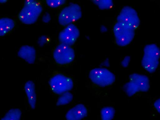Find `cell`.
<instances>
[{
    "label": "cell",
    "mask_w": 160,
    "mask_h": 120,
    "mask_svg": "<svg viewBox=\"0 0 160 120\" xmlns=\"http://www.w3.org/2000/svg\"><path fill=\"white\" fill-rule=\"evenodd\" d=\"M87 109L82 104H78L70 109L66 115L68 120H80L86 117Z\"/></svg>",
    "instance_id": "8fae6325"
},
{
    "label": "cell",
    "mask_w": 160,
    "mask_h": 120,
    "mask_svg": "<svg viewBox=\"0 0 160 120\" xmlns=\"http://www.w3.org/2000/svg\"><path fill=\"white\" fill-rule=\"evenodd\" d=\"M123 89L125 93L129 97H131L139 92L138 87L133 82L130 81L124 85Z\"/></svg>",
    "instance_id": "e0dca14e"
},
{
    "label": "cell",
    "mask_w": 160,
    "mask_h": 120,
    "mask_svg": "<svg viewBox=\"0 0 160 120\" xmlns=\"http://www.w3.org/2000/svg\"><path fill=\"white\" fill-rule=\"evenodd\" d=\"M48 41V37L47 36L43 35L38 38V43L40 46L42 47L47 43Z\"/></svg>",
    "instance_id": "44dd1931"
},
{
    "label": "cell",
    "mask_w": 160,
    "mask_h": 120,
    "mask_svg": "<svg viewBox=\"0 0 160 120\" xmlns=\"http://www.w3.org/2000/svg\"><path fill=\"white\" fill-rule=\"evenodd\" d=\"M34 0H25L24 3L32 1Z\"/></svg>",
    "instance_id": "4316f807"
},
{
    "label": "cell",
    "mask_w": 160,
    "mask_h": 120,
    "mask_svg": "<svg viewBox=\"0 0 160 120\" xmlns=\"http://www.w3.org/2000/svg\"><path fill=\"white\" fill-rule=\"evenodd\" d=\"M21 112L18 108H13L9 110L1 120H19L21 115Z\"/></svg>",
    "instance_id": "9a60e30c"
},
{
    "label": "cell",
    "mask_w": 160,
    "mask_h": 120,
    "mask_svg": "<svg viewBox=\"0 0 160 120\" xmlns=\"http://www.w3.org/2000/svg\"><path fill=\"white\" fill-rule=\"evenodd\" d=\"M113 32L116 43L122 47L130 44L135 35V30L118 22L114 24Z\"/></svg>",
    "instance_id": "5b68a950"
},
{
    "label": "cell",
    "mask_w": 160,
    "mask_h": 120,
    "mask_svg": "<svg viewBox=\"0 0 160 120\" xmlns=\"http://www.w3.org/2000/svg\"><path fill=\"white\" fill-rule=\"evenodd\" d=\"M130 61V57L129 56H126L121 62V64L124 68H126L128 66Z\"/></svg>",
    "instance_id": "7402d4cb"
},
{
    "label": "cell",
    "mask_w": 160,
    "mask_h": 120,
    "mask_svg": "<svg viewBox=\"0 0 160 120\" xmlns=\"http://www.w3.org/2000/svg\"><path fill=\"white\" fill-rule=\"evenodd\" d=\"M154 106L159 113H160V99L156 100L154 103Z\"/></svg>",
    "instance_id": "cb8c5ba5"
},
{
    "label": "cell",
    "mask_w": 160,
    "mask_h": 120,
    "mask_svg": "<svg viewBox=\"0 0 160 120\" xmlns=\"http://www.w3.org/2000/svg\"><path fill=\"white\" fill-rule=\"evenodd\" d=\"M75 52L70 46L60 43L55 49L53 57L56 62L61 65L70 63L75 58Z\"/></svg>",
    "instance_id": "ba28073f"
},
{
    "label": "cell",
    "mask_w": 160,
    "mask_h": 120,
    "mask_svg": "<svg viewBox=\"0 0 160 120\" xmlns=\"http://www.w3.org/2000/svg\"><path fill=\"white\" fill-rule=\"evenodd\" d=\"M8 0H0V3H4L7 2Z\"/></svg>",
    "instance_id": "484cf974"
},
{
    "label": "cell",
    "mask_w": 160,
    "mask_h": 120,
    "mask_svg": "<svg viewBox=\"0 0 160 120\" xmlns=\"http://www.w3.org/2000/svg\"><path fill=\"white\" fill-rule=\"evenodd\" d=\"M14 26L15 22L12 19L7 18L0 19V36L10 31Z\"/></svg>",
    "instance_id": "5bb4252c"
},
{
    "label": "cell",
    "mask_w": 160,
    "mask_h": 120,
    "mask_svg": "<svg viewBox=\"0 0 160 120\" xmlns=\"http://www.w3.org/2000/svg\"><path fill=\"white\" fill-rule=\"evenodd\" d=\"M24 88L28 103L32 108L34 109L35 108L36 102L35 84L32 81H28L25 84Z\"/></svg>",
    "instance_id": "4fadbf2b"
},
{
    "label": "cell",
    "mask_w": 160,
    "mask_h": 120,
    "mask_svg": "<svg viewBox=\"0 0 160 120\" xmlns=\"http://www.w3.org/2000/svg\"><path fill=\"white\" fill-rule=\"evenodd\" d=\"M66 0H46V3L50 7L56 8L59 7L66 2Z\"/></svg>",
    "instance_id": "ffe728a7"
},
{
    "label": "cell",
    "mask_w": 160,
    "mask_h": 120,
    "mask_svg": "<svg viewBox=\"0 0 160 120\" xmlns=\"http://www.w3.org/2000/svg\"><path fill=\"white\" fill-rule=\"evenodd\" d=\"M117 22L135 30L139 27L140 21L138 13L133 8L129 6L123 7L117 18Z\"/></svg>",
    "instance_id": "8992f818"
},
{
    "label": "cell",
    "mask_w": 160,
    "mask_h": 120,
    "mask_svg": "<svg viewBox=\"0 0 160 120\" xmlns=\"http://www.w3.org/2000/svg\"><path fill=\"white\" fill-rule=\"evenodd\" d=\"M42 10L41 4L35 0L24 3V6L19 14V18L25 24H32L37 21Z\"/></svg>",
    "instance_id": "7a4b0ae2"
},
{
    "label": "cell",
    "mask_w": 160,
    "mask_h": 120,
    "mask_svg": "<svg viewBox=\"0 0 160 120\" xmlns=\"http://www.w3.org/2000/svg\"><path fill=\"white\" fill-rule=\"evenodd\" d=\"M57 102V106L66 105L70 103L72 100V94L68 91L66 92L61 94Z\"/></svg>",
    "instance_id": "d6986e66"
},
{
    "label": "cell",
    "mask_w": 160,
    "mask_h": 120,
    "mask_svg": "<svg viewBox=\"0 0 160 120\" xmlns=\"http://www.w3.org/2000/svg\"><path fill=\"white\" fill-rule=\"evenodd\" d=\"M89 77L94 84L104 87L112 84L115 80L113 73L105 68H96L90 72Z\"/></svg>",
    "instance_id": "277c9868"
},
{
    "label": "cell",
    "mask_w": 160,
    "mask_h": 120,
    "mask_svg": "<svg viewBox=\"0 0 160 120\" xmlns=\"http://www.w3.org/2000/svg\"><path fill=\"white\" fill-rule=\"evenodd\" d=\"M130 81L138 87L139 91L147 92L150 88L149 80L146 75L133 73L129 76Z\"/></svg>",
    "instance_id": "30bf717a"
},
{
    "label": "cell",
    "mask_w": 160,
    "mask_h": 120,
    "mask_svg": "<svg viewBox=\"0 0 160 120\" xmlns=\"http://www.w3.org/2000/svg\"><path fill=\"white\" fill-rule=\"evenodd\" d=\"M102 10H107L112 8L113 5V0H90Z\"/></svg>",
    "instance_id": "ac0fdd59"
},
{
    "label": "cell",
    "mask_w": 160,
    "mask_h": 120,
    "mask_svg": "<svg viewBox=\"0 0 160 120\" xmlns=\"http://www.w3.org/2000/svg\"><path fill=\"white\" fill-rule=\"evenodd\" d=\"M51 16L50 14L48 12H46L42 16V22L46 23H48L51 20Z\"/></svg>",
    "instance_id": "603a6c76"
},
{
    "label": "cell",
    "mask_w": 160,
    "mask_h": 120,
    "mask_svg": "<svg viewBox=\"0 0 160 120\" xmlns=\"http://www.w3.org/2000/svg\"><path fill=\"white\" fill-rule=\"evenodd\" d=\"M100 30L101 32H105L107 31L108 29L105 26L102 25L100 27Z\"/></svg>",
    "instance_id": "d4e9b609"
},
{
    "label": "cell",
    "mask_w": 160,
    "mask_h": 120,
    "mask_svg": "<svg viewBox=\"0 0 160 120\" xmlns=\"http://www.w3.org/2000/svg\"><path fill=\"white\" fill-rule=\"evenodd\" d=\"M115 113V109L111 107H106L102 108L101 110V115L102 120H111Z\"/></svg>",
    "instance_id": "2e32d148"
},
{
    "label": "cell",
    "mask_w": 160,
    "mask_h": 120,
    "mask_svg": "<svg viewBox=\"0 0 160 120\" xmlns=\"http://www.w3.org/2000/svg\"><path fill=\"white\" fill-rule=\"evenodd\" d=\"M80 35L78 28L73 23L66 26L59 34L58 39L61 43L71 46L75 43Z\"/></svg>",
    "instance_id": "9c48e42d"
},
{
    "label": "cell",
    "mask_w": 160,
    "mask_h": 120,
    "mask_svg": "<svg viewBox=\"0 0 160 120\" xmlns=\"http://www.w3.org/2000/svg\"><path fill=\"white\" fill-rule=\"evenodd\" d=\"M82 16L80 6L77 4L71 3L61 11L59 15L58 21L61 25L66 26L79 20Z\"/></svg>",
    "instance_id": "3957f363"
},
{
    "label": "cell",
    "mask_w": 160,
    "mask_h": 120,
    "mask_svg": "<svg viewBox=\"0 0 160 120\" xmlns=\"http://www.w3.org/2000/svg\"><path fill=\"white\" fill-rule=\"evenodd\" d=\"M49 84L53 92L58 94L71 90L73 86L70 78L61 74L52 77L49 80Z\"/></svg>",
    "instance_id": "52a82bcc"
},
{
    "label": "cell",
    "mask_w": 160,
    "mask_h": 120,
    "mask_svg": "<svg viewBox=\"0 0 160 120\" xmlns=\"http://www.w3.org/2000/svg\"><path fill=\"white\" fill-rule=\"evenodd\" d=\"M20 58L29 64L33 63L36 57V51L32 47L28 45L22 46L18 53Z\"/></svg>",
    "instance_id": "7c38bea8"
},
{
    "label": "cell",
    "mask_w": 160,
    "mask_h": 120,
    "mask_svg": "<svg viewBox=\"0 0 160 120\" xmlns=\"http://www.w3.org/2000/svg\"><path fill=\"white\" fill-rule=\"evenodd\" d=\"M160 50L155 44L146 45L144 48V55L141 64L142 67L149 73L154 72L159 63Z\"/></svg>",
    "instance_id": "6da1fadb"
}]
</instances>
